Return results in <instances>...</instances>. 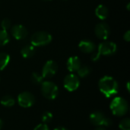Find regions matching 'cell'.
<instances>
[{
    "mask_svg": "<svg viewBox=\"0 0 130 130\" xmlns=\"http://www.w3.org/2000/svg\"><path fill=\"white\" fill-rule=\"evenodd\" d=\"M119 127L121 130H130V120L129 118L123 119L120 124Z\"/></svg>",
    "mask_w": 130,
    "mask_h": 130,
    "instance_id": "cell-21",
    "label": "cell"
},
{
    "mask_svg": "<svg viewBox=\"0 0 130 130\" xmlns=\"http://www.w3.org/2000/svg\"><path fill=\"white\" fill-rule=\"evenodd\" d=\"M52 41V35L46 31L35 32L31 38L30 43L34 46H43L49 44Z\"/></svg>",
    "mask_w": 130,
    "mask_h": 130,
    "instance_id": "cell-4",
    "label": "cell"
},
{
    "mask_svg": "<svg viewBox=\"0 0 130 130\" xmlns=\"http://www.w3.org/2000/svg\"><path fill=\"white\" fill-rule=\"evenodd\" d=\"M91 69L88 66H82L77 71L78 75L79 77H81V78H85V77H87L88 75H89V74L91 73Z\"/></svg>",
    "mask_w": 130,
    "mask_h": 130,
    "instance_id": "cell-19",
    "label": "cell"
},
{
    "mask_svg": "<svg viewBox=\"0 0 130 130\" xmlns=\"http://www.w3.org/2000/svg\"><path fill=\"white\" fill-rule=\"evenodd\" d=\"M14 104H15L14 99L10 95H5L2 97V98L1 99V104H2L5 107H11L14 106Z\"/></svg>",
    "mask_w": 130,
    "mask_h": 130,
    "instance_id": "cell-17",
    "label": "cell"
},
{
    "mask_svg": "<svg viewBox=\"0 0 130 130\" xmlns=\"http://www.w3.org/2000/svg\"><path fill=\"white\" fill-rule=\"evenodd\" d=\"M2 126H3V122H2V120L0 119V129L2 128Z\"/></svg>",
    "mask_w": 130,
    "mask_h": 130,
    "instance_id": "cell-28",
    "label": "cell"
},
{
    "mask_svg": "<svg viewBox=\"0 0 130 130\" xmlns=\"http://www.w3.org/2000/svg\"><path fill=\"white\" fill-rule=\"evenodd\" d=\"M79 50L85 53H91L96 49L95 44L90 40H82L78 44Z\"/></svg>",
    "mask_w": 130,
    "mask_h": 130,
    "instance_id": "cell-12",
    "label": "cell"
},
{
    "mask_svg": "<svg viewBox=\"0 0 130 130\" xmlns=\"http://www.w3.org/2000/svg\"><path fill=\"white\" fill-rule=\"evenodd\" d=\"M11 35L14 39L21 40L24 39L27 36V30L26 27L21 24H15L11 29Z\"/></svg>",
    "mask_w": 130,
    "mask_h": 130,
    "instance_id": "cell-11",
    "label": "cell"
},
{
    "mask_svg": "<svg viewBox=\"0 0 130 130\" xmlns=\"http://www.w3.org/2000/svg\"><path fill=\"white\" fill-rule=\"evenodd\" d=\"M94 32L96 36L103 40H105L108 38V37L110 36V28L109 27V25L107 23L104 22H101L95 26L94 28Z\"/></svg>",
    "mask_w": 130,
    "mask_h": 130,
    "instance_id": "cell-10",
    "label": "cell"
},
{
    "mask_svg": "<svg viewBox=\"0 0 130 130\" xmlns=\"http://www.w3.org/2000/svg\"><path fill=\"white\" fill-rule=\"evenodd\" d=\"M43 77L38 72H33L31 75V82L35 85H40L43 82Z\"/></svg>",
    "mask_w": 130,
    "mask_h": 130,
    "instance_id": "cell-20",
    "label": "cell"
},
{
    "mask_svg": "<svg viewBox=\"0 0 130 130\" xmlns=\"http://www.w3.org/2000/svg\"><path fill=\"white\" fill-rule=\"evenodd\" d=\"M11 21L8 18H5L1 22V27L2 28V30H7L8 29H9L11 27Z\"/></svg>",
    "mask_w": 130,
    "mask_h": 130,
    "instance_id": "cell-23",
    "label": "cell"
},
{
    "mask_svg": "<svg viewBox=\"0 0 130 130\" xmlns=\"http://www.w3.org/2000/svg\"><path fill=\"white\" fill-rule=\"evenodd\" d=\"M99 88L104 95L109 98L118 93L119 85L113 77L106 75L100 79Z\"/></svg>",
    "mask_w": 130,
    "mask_h": 130,
    "instance_id": "cell-1",
    "label": "cell"
},
{
    "mask_svg": "<svg viewBox=\"0 0 130 130\" xmlns=\"http://www.w3.org/2000/svg\"><path fill=\"white\" fill-rule=\"evenodd\" d=\"M100 57H101V55H100V53L97 51V52L94 53L91 55V60H92L93 62H96V61H98V60L100 59Z\"/></svg>",
    "mask_w": 130,
    "mask_h": 130,
    "instance_id": "cell-25",
    "label": "cell"
},
{
    "mask_svg": "<svg viewBox=\"0 0 130 130\" xmlns=\"http://www.w3.org/2000/svg\"><path fill=\"white\" fill-rule=\"evenodd\" d=\"M79 78L73 73L67 75L63 81V85L65 88L69 91H74L77 90L79 87Z\"/></svg>",
    "mask_w": 130,
    "mask_h": 130,
    "instance_id": "cell-7",
    "label": "cell"
},
{
    "mask_svg": "<svg viewBox=\"0 0 130 130\" xmlns=\"http://www.w3.org/2000/svg\"><path fill=\"white\" fill-rule=\"evenodd\" d=\"M117 44L111 41H104L98 45V52L101 56H112L116 53Z\"/></svg>",
    "mask_w": 130,
    "mask_h": 130,
    "instance_id": "cell-6",
    "label": "cell"
},
{
    "mask_svg": "<svg viewBox=\"0 0 130 130\" xmlns=\"http://www.w3.org/2000/svg\"><path fill=\"white\" fill-rule=\"evenodd\" d=\"M54 130H68L66 128H65V127H62V126H59V127H57V128H56Z\"/></svg>",
    "mask_w": 130,
    "mask_h": 130,
    "instance_id": "cell-27",
    "label": "cell"
},
{
    "mask_svg": "<svg viewBox=\"0 0 130 130\" xmlns=\"http://www.w3.org/2000/svg\"><path fill=\"white\" fill-rule=\"evenodd\" d=\"M95 14L99 19L104 20L108 17L109 10L104 5H99L95 9Z\"/></svg>",
    "mask_w": 130,
    "mask_h": 130,
    "instance_id": "cell-14",
    "label": "cell"
},
{
    "mask_svg": "<svg viewBox=\"0 0 130 130\" xmlns=\"http://www.w3.org/2000/svg\"><path fill=\"white\" fill-rule=\"evenodd\" d=\"M66 66H67V69L69 72H75L82 66L81 60L78 56H71L67 60Z\"/></svg>",
    "mask_w": 130,
    "mask_h": 130,
    "instance_id": "cell-13",
    "label": "cell"
},
{
    "mask_svg": "<svg viewBox=\"0 0 130 130\" xmlns=\"http://www.w3.org/2000/svg\"><path fill=\"white\" fill-rule=\"evenodd\" d=\"M110 108L113 115L117 117H123L126 114L129 110V104L126 99L121 97H117L111 101Z\"/></svg>",
    "mask_w": 130,
    "mask_h": 130,
    "instance_id": "cell-2",
    "label": "cell"
},
{
    "mask_svg": "<svg viewBox=\"0 0 130 130\" xmlns=\"http://www.w3.org/2000/svg\"><path fill=\"white\" fill-rule=\"evenodd\" d=\"M58 70L57 63L53 60H48L43 66L42 69V75L43 78H51L56 75Z\"/></svg>",
    "mask_w": 130,
    "mask_h": 130,
    "instance_id": "cell-9",
    "label": "cell"
},
{
    "mask_svg": "<svg viewBox=\"0 0 130 130\" xmlns=\"http://www.w3.org/2000/svg\"><path fill=\"white\" fill-rule=\"evenodd\" d=\"M43 1H51V0H43Z\"/></svg>",
    "mask_w": 130,
    "mask_h": 130,
    "instance_id": "cell-31",
    "label": "cell"
},
{
    "mask_svg": "<svg viewBox=\"0 0 130 130\" xmlns=\"http://www.w3.org/2000/svg\"><path fill=\"white\" fill-rule=\"evenodd\" d=\"M95 130H106V129H105L104 128H103V127H100V126H99L98 128H97Z\"/></svg>",
    "mask_w": 130,
    "mask_h": 130,
    "instance_id": "cell-29",
    "label": "cell"
},
{
    "mask_svg": "<svg viewBox=\"0 0 130 130\" xmlns=\"http://www.w3.org/2000/svg\"><path fill=\"white\" fill-rule=\"evenodd\" d=\"M10 62V56L6 53H0V71L5 69Z\"/></svg>",
    "mask_w": 130,
    "mask_h": 130,
    "instance_id": "cell-16",
    "label": "cell"
},
{
    "mask_svg": "<svg viewBox=\"0 0 130 130\" xmlns=\"http://www.w3.org/2000/svg\"><path fill=\"white\" fill-rule=\"evenodd\" d=\"M53 119V114L50 112H44L42 114V121L43 123H50Z\"/></svg>",
    "mask_w": 130,
    "mask_h": 130,
    "instance_id": "cell-22",
    "label": "cell"
},
{
    "mask_svg": "<svg viewBox=\"0 0 130 130\" xmlns=\"http://www.w3.org/2000/svg\"><path fill=\"white\" fill-rule=\"evenodd\" d=\"M89 120L90 122L97 126H110L113 124L112 120L106 117L100 111H95L93 112L90 114L89 117Z\"/></svg>",
    "mask_w": 130,
    "mask_h": 130,
    "instance_id": "cell-5",
    "label": "cell"
},
{
    "mask_svg": "<svg viewBox=\"0 0 130 130\" xmlns=\"http://www.w3.org/2000/svg\"><path fill=\"white\" fill-rule=\"evenodd\" d=\"M18 104L24 108L30 107L35 103V97L28 91H24L18 96Z\"/></svg>",
    "mask_w": 130,
    "mask_h": 130,
    "instance_id": "cell-8",
    "label": "cell"
},
{
    "mask_svg": "<svg viewBox=\"0 0 130 130\" xmlns=\"http://www.w3.org/2000/svg\"><path fill=\"white\" fill-rule=\"evenodd\" d=\"M123 39H124V40H126V42H129L130 40V31L129 30H127L125 34H124V35H123Z\"/></svg>",
    "mask_w": 130,
    "mask_h": 130,
    "instance_id": "cell-26",
    "label": "cell"
},
{
    "mask_svg": "<svg viewBox=\"0 0 130 130\" xmlns=\"http://www.w3.org/2000/svg\"><path fill=\"white\" fill-rule=\"evenodd\" d=\"M35 52L36 50L33 45H26L21 49V54L24 58L28 59V58L32 57L35 54Z\"/></svg>",
    "mask_w": 130,
    "mask_h": 130,
    "instance_id": "cell-15",
    "label": "cell"
},
{
    "mask_svg": "<svg viewBox=\"0 0 130 130\" xmlns=\"http://www.w3.org/2000/svg\"><path fill=\"white\" fill-rule=\"evenodd\" d=\"M10 40L9 35L7 32V30H0V46H3L6 45Z\"/></svg>",
    "mask_w": 130,
    "mask_h": 130,
    "instance_id": "cell-18",
    "label": "cell"
},
{
    "mask_svg": "<svg viewBox=\"0 0 130 130\" xmlns=\"http://www.w3.org/2000/svg\"><path fill=\"white\" fill-rule=\"evenodd\" d=\"M129 5L130 3H128V4H127V9H128V10H129Z\"/></svg>",
    "mask_w": 130,
    "mask_h": 130,
    "instance_id": "cell-30",
    "label": "cell"
},
{
    "mask_svg": "<svg viewBox=\"0 0 130 130\" xmlns=\"http://www.w3.org/2000/svg\"><path fill=\"white\" fill-rule=\"evenodd\" d=\"M41 93L46 99L53 100L58 96L59 88L54 82L45 81L41 83Z\"/></svg>",
    "mask_w": 130,
    "mask_h": 130,
    "instance_id": "cell-3",
    "label": "cell"
},
{
    "mask_svg": "<svg viewBox=\"0 0 130 130\" xmlns=\"http://www.w3.org/2000/svg\"><path fill=\"white\" fill-rule=\"evenodd\" d=\"M34 130H50L48 126L46 123H42V124H39L37 125Z\"/></svg>",
    "mask_w": 130,
    "mask_h": 130,
    "instance_id": "cell-24",
    "label": "cell"
}]
</instances>
